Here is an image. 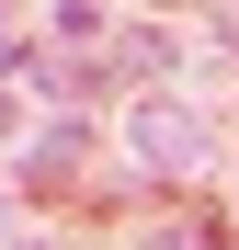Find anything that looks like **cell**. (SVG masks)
Wrapping results in <instances>:
<instances>
[{
	"label": "cell",
	"mask_w": 239,
	"mask_h": 250,
	"mask_svg": "<svg viewBox=\"0 0 239 250\" xmlns=\"http://www.w3.org/2000/svg\"><path fill=\"white\" fill-rule=\"evenodd\" d=\"M148 250H217V239H205V228H159Z\"/></svg>",
	"instance_id": "277c9868"
},
{
	"label": "cell",
	"mask_w": 239,
	"mask_h": 250,
	"mask_svg": "<svg viewBox=\"0 0 239 250\" xmlns=\"http://www.w3.org/2000/svg\"><path fill=\"white\" fill-rule=\"evenodd\" d=\"M103 46H114V12L68 0V12H57V57H103Z\"/></svg>",
	"instance_id": "3957f363"
},
{
	"label": "cell",
	"mask_w": 239,
	"mask_h": 250,
	"mask_svg": "<svg viewBox=\"0 0 239 250\" xmlns=\"http://www.w3.org/2000/svg\"><path fill=\"white\" fill-rule=\"evenodd\" d=\"M68 171H80V114H57V125H46V137H34V148H23V193H57Z\"/></svg>",
	"instance_id": "7a4b0ae2"
},
{
	"label": "cell",
	"mask_w": 239,
	"mask_h": 250,
	"mask_svg": "<svg viewBox=\"0 0 239 250\" xmlns=\"http://www.w3.org/2000/svg\"><path fill=\"white\" fill-rule=\"evenodd\" d=\"M126 148L148 159L159 182H194L217 137H205V114H194V103H171V91H148V103H126Z\"/></svg>",
	"instance_id": "6da1fadb"
},
{
	"label": "cell",
	"mask_w": 239,
	"mask_h": 250,
	"mask_svg": "<svg viewBox=\"0 0 239 250\" xmlns=\"http://www.w3.org/2000/svg\"><path fill=\"white\" fill-rule=\"evenodd\" d=\"M12 250H46V239H12Z\"/></svg>",
	"instance_id": "5b68a950"
}]
</instances>
